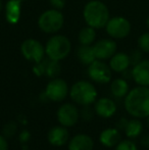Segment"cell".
Instances as JSON below:
<instances>
[{
	"mask_svg": "<svg viewBox=\"0 0 149 150\" xmlns=\"http://www.w3.org/2000/svg\"><path fill=\"white\" fill-rule=\"evenodd\" d=\"M22 0H8L5 4V20L9 25H16L22 16Z\"/></svg>",
	"mask_w": 149,
	"mask_h": 150,
	"instance_id": "cell-17",
	"label": "cell"
},
{
	"mask_svg": "<svg viewBox=\"0 0 149 150\" xmlns=\"http://www.w3.org/2000/svg\"><path fill=\"white\" fill-rule=\"evenodd\" d=\"M68 140H70V132L66 127L61 125L52 127L47 133V141L51 146L62 147L64 145H68Z\"/></svg>",
	"mask_w": 149,
	"mask_h": 150,
	"instance_id": "cell-12",
	"label": "cell"
},
{
	"mask_svg": "<svg viewBox=\"0 0 149 150\" xmlns=\"http://www.w3.org/2000/svg\"><path fill=\"white\" fill-rule=\"evenodd\" d=\"M72 51V42L64 35L51 36L45 44V53L52 60L61 61L70 55Z\"/></svg>",
	"mask_w": 149,
	"mask_h": 150,
	"instance_id": "cell-4",
	"label": "cell"
},
{
	"mask_svg": "<svg viewBox=\"0 0 149 150\" xmlns=\"http://www.w3.org/2000/svg\"><path fill=\"white\" fill-rule=\"evenodd\" d=\"M124 132L128 137V139H136L141 136L142 132H143V124L140 119L133 117V119L129 120Z\"/></svg>",
	"mask_w": 149,
	"mask_h": 150,
	"instance_id": "cell-21",
	"label": "cell"
},
{
	"mask_svg": "<svg viewBox=\"0 0 149 150\" xmlns=\"http://www.w3.org/2000/svg\"><path fill=\"white\" fill-rule=\"evenodd\" d=\"M18 124L16 120H10L7 122L6 124H4L3 128H2V135H3L5 138L11 139L16 136V132H18Z\"/></svg>",
	"mask_w": 149,
	"mask_h": 150,
	"instance_id": "cell-24",
	"label": "cell"
},
{
	"mask_svg": "<svg viewBox=\"0 0 149 150\" xmlns=\"http://www.w3.org/2000/svg\"><path fill=\"white\" fill-rule=\"evenodd\" d=\"M22 145V150H29L28 143H25V144H20Z\"/></svg>",
	"mask_w": 149,
	"mask_h": 150,
	"instance_id": "cell-35",
	"label": "cell"
},
{
	"mask_svg": "<svg viewBox=\"0 0 149 150\" xmlns=\"http://www.w3.org/2000/svg\"><path fill=\"white\" fill-rule=\"evenodd\" d=\"M96 29L92 28L90 26H86L82 28L78 35L80 45H93L96 42Z\"/></svg>",
	"mask_w": 149,
	"mask_h": 150,
	"instance_id": "cell-22",
	"label": "cell"
},
{
	"mask_svg": "<svg viewBox=\"0 0 149 150\" xmlns=\"http://www.w3.org/2000/svg\"><path fill=\"white\" fill-rule=\"evenodd\" d=\"M9 144H8V139L5 138L2 134H0V150H8Z\"/></svg>",
	"mask_w": 149,
	"mask_h": 150,
	"instance_id": "cell-32",
	"label": "cell"
},
{
	"mask_svg": "<svg viewBox=\"0 0 149 150\" xmlns=\"http://www.w3.org/2000/svg\"><path fill=\"white\" fill-rule=\"evenodd\" d=\"M64 25V16L61 10L51 8L43 11L38 18V27L45 34H56Z\"/></svg>",
	"mask_w": 149,
	"mask_h": 150,
	"instance_id": "cell-5",
	"label": "cell"
},
{
	"mask_svg": "<svg viewBox=\"0 0 149 150\" xmlns=\"http://www.w3.org/2000/svg\"><path fill=\"white\" fill-rule=\"evenodd\" d=\"M41 63H42V67H43L44 76L50 78V79L58 77V75L60 74V71H61L59 61L52 60L47 57V59L44 58V59L41 61Z\"/></svg>",
	"mask_w": 149,
	"mask_h": 150,
	"instance_id": "cell-23",
	"label": "cell"
},
{
	"mask_svg": "<svg viewBox=\"0 0 149 150\" xmlns=\"http://www.w3.org/2000/svg\"><path fill=\"white\" fill-rule=\"evenodd\" d=\"M2 9H3V4H2V1L0 0V12L2 11Z\"/></svg>",
	"mask_w": 149,
	"mask_h": 150,
	"instance_id": "cell-36",
	"label": "cell"
},
{
	"mask_svg": "<svg viewBox=\"0 0 149 150\" xmlns=\"http://www.w3.org/2000/svg\"><path fill=\"white\" fill-rule=\"evenodd\" d=\"M22 1H23V2H25V1H27V0H22Z\"/></svg>",
	"mask_w": 149,
	"mask_h": 150,
	"instance_id": "cell-39",
	"label": "cell"
},
{
	"mask_svg": "<svg viewBox=\"0 0 149 150\" xmlns=\"http://www.w3.org/2000/svg\"><path fill=\"white\" fill-rule=\"evenodd\" d=\"M130 86L128 80L121 78H117L110 82V92L115 98H125L126 95L129 93Z\"/></svg>",
	"mask_w": 149,
	"mask_h": 150,
	"instance_id": "cell-19",
	"label": "cell"
},
{
	"mask_svg": "<svg viewBox=\"0 0 149 150\" xmlns=\"http://www.w3.org/2000/svg\"><path fill=\"white\" fill-rule=\"evenodd\" d=\"M66 2V0H49V3L52 6V8H55L58 10H61L62 8H64Z\"/></svg>",
	"mask_w": 149,
	"mask_h": 150,
	"instance_id": "cell-30",
	"label": "cell"
},
{
	"mask_svg": "<svg viewBox=\"0 0 149 150\" xmlns=\"http://www.w3.org/2000/svg\"><path fill=\"white\" fill-rule=\"evenodd\" d=\"M18 122H20V124L24 125V126H27L28 125V120H27V117L24 115H20L18 117Z\"/></svg>",
	"mask_w": 149,
	"mask_h": 150,
	"instance_id": "cell-34",
	"label": "cell"
},
{
	"mask_svg": "<svg viewBox=\"0 0 149 150\" xmlns=\"http://www.w3.org/2000/svg\"><path fill=\"white\" fill-rule=\"evenodd\" d=\"M20 53L25 59L31 62L38 63L45 58V46L34 38H29L20 44Z\"/></svg>",
	"mask_w": 149,
	"mask_h": 150,
	"instance_id": "cell-7",
	"label": "cell"
},
{
	"mask_svg": "<svg viewBox=\"0 0 149 150\" xmlns=\"http://www.w3.org/2000/svg\"><path fill=\"white\" fill-rule=\"evenodd\" d=\"M140 143H141V145L143 147H145V148H149V133H147V134H144L143 136L141 137V139H140Z\"/></svg>",
	"mask_w": 149,
	"mask_h": 150,
	"instance_id": "cell-33",
	"label": "cell"
},
{
	"mask_svg": "<svg viewBox=\"0 0 149 150\" xmlns=\"http://www.w3.org/2000/svg\"><path fill=\"white\" fill-rule=\"evenodd\" d=\"M114 150H139V148L132 139H126V140H121L114 147Z\"/></svg>",
	"mask_w": 149,
	"mask_h": 150,
	"instance_id": "cell-26",
	"label": "cell"
},
{
	"mask_svg": "<svg viewBox=\"0 0 149 150\" xmlns=\"http://www.w3.org/2000/svg\"><path fill=\"white\" fill-rule=\"evenodd\" d=\"M146 125H147V128L149 129V117H146Z\"/></svg>",
	"mask_w": 149,
	"mask_h": 150,
	"instance_id": "cell-38",
	"label": "cell"
},
{
	"mask_svg": "<svg viewBox=\"0 0 149 150\" xmlns=\"http://www.w3.org/2000/svg\"><path fill=\"white\" fill-rule=\"evenodd\" d=\"M94 54L96 59L109 60L117 50V44L113 39H101L93 44Z\"/></svg>",
	"mask_w": 149,
	"mask_h": 150,
	"instance_id": "cell-11",
	"label": "cell"
},
{
	"mask_svg": "<svg viewBox=\"0 0 149 150\" xmlns=\"http://www.w3.org/2000/svg\"><path fill=\"white\" fill-rule=\"evenodd\" d=\"M146 26H147V28H148V30H149V16L147 18H146Z\"/></svg>",
	"mask_w": 149,
	"mask_h": 150,
	"instance_id": "cell-37",
	"label": "cell"
},
{
	"mask_svg": "<svg viewBox=\"0 0 149 150\" xmlns=\"http://www.w3.org/2000/svg\"><path fill=\"white\" fill-rule=\"evenodd\" d=\"M138 48L144 53H149V31L143 33L138 38Z\"/></svg>",
	"mask_w": 149,
	"mask_h": 150,
	"instance_id": "cell-25",
	"label": "cell"
},
{
	"mask_svg": "<svg viewBox=\"0 0 149 150\" xmlns=\"http://www.w3.org/2000/svg\"><path fill=\"white\" fill-rule=\"evenodd\" d=\"M70 93V87L68 83L61 78H53L47 83L44 90L48 101L52 102H62Z\"/></svg>",
	"mask_w": 149,
	"mask_h": 150,
	"instance_id": "cell-8",
	"label": "cell"
},
{
	"mask_svg": "<svg viewBox=\"0 0 149 150\" xmlns=\"http://www.w3.org/2000/svg\"><path fill=\"white\" fill-rule=\"evenodd\" d=\"M77 57L81 63L84 65H89L96 60V56L94 54L93 46L92 45H80L77 49Z\"/></svg>",
	"mask_w": 149,
	"mask_h": 150,
	"instance_id": "cell-20",
	"label": "cell"
},
{
	"mask_svg": "<svg viewBox=\"0 0 149 150\" xmlns=\"http://www.w3.org/2000/svg\"><path fill=\"white\" fill-rule=\"evenodd\" d=\"M87 75L91 81L97 84H107L112 82V71L104 60L96 59L88 65Z\"/></svg>",
	"mask_w": 149,
	"mask_h": 150,
	"instance_id": "cell-9",
	"label": "cell"
},
{
	"mask_svg": "<svg viewBox=\"0 0 149 150\" xmlns=\"http://www.w3.org/2000/svg\"><path fill=\"white\" fill-rule=\"evenodd\" d=\"M132 80L138 86L149 87V59H142L132 67Z\"/></svg>",
	"mask_w": 149,
	"mask_h": 150,
	"instance_id": "cell-14",
	"label": "cell"
},
{
	"mask_svg": "<svg viewBox=\"0 0 149 150\" xmlns=\"http://www.w3.org/2000/svg\"><path fill=\"white\" fill-rule=\"evenodd\" d=\"M83 18L87 26L100 30L105 28L110 18L109 9L104 2L100 0H91L84 6Z\"/></svg>",
	"mask_w": 149,
	"mask_h": 150,
	"instance_id": "cell-2",
	"label": "cell"
},
{
	"mask_svg": "<svg viewBox=\"0 0 149 150\" xmlns=\"http://www.w3.org/2000/svg\"><path fill=\"white\" fill-rule=\"evenodd\" d=\"M142 53L143 52L138 48V49H135L129 54L130 55V60H131V65H135L137 64L139 61L142 60Z\"/></svg>",
	"mask_w": 149,
	"mask_h": 150,
	"instance_id": "cell-28",
	"label": "cell"
},
{
	"mask_svg": "<svg viewBox=\"0 0 149 150\" xmlns=\"http://www.w3.org/2000/svg\"><path fill=\"white\" fill-rule=\"evenodd\" d=\"M124 106L133 117L146 119L149 117V87L137 86L130 90L125 97Z\"/></svg>",
	"mask_w": 149,
	"mask_h": 150,
	"instance_id": "cell-1",
	"label": "cell"
},
{
	"mask_svg": "<svg viewBox=\"0 0 149 150\" xmlns=\"http://www.w3.org/2000/svg\"><path fill=\"white\" fill-rule=\"evenodd\" d=\"M31 140V133L29 130L24 129L20 132L18 134V141H20V144H25V143H28Z\"/></svg>",
	"mask_w": 149,
	"mask_h": 150,
	"instance_id": "cell-29",
	"label": "cell"
},
{
	"mask_svg": "<svg viewBox=\"0 0 149 150\" xmlns=\"http://www.w3.org/2000/svg\"><path fill=\"white\" fill-rule=\"evenodd\" d=\"M56 119L59 125L66 128H72L79 122L80 110L73 103H62L56 111Z\"/></svg>",
	"mask_w": 149,
	"mask_h": 150,
	"instance_id": "cell-10",
	"label": "cell"
},
{
	"mask_svg": "<svg viewBox=\"0 0 149 150\" xmlns=\"http://www.w3.org/2000/svg\"><path fill=\"white\" fill-rule=\"evenodd\" d=\"M94 111L98 117L102 119H109L113 117L117 112V103L108 97H101L97 98V100L94 102Z\"/></svg>",
	"mask_w": 149,
	"mask_h": 150,
	"instance_id": "cell-13",
	"label": "cell"
},
{
	"mask_svg": "<svg viewBox=\"0 0 149 150\" xmlns=\"http://www.w3.org/2000/svg\"><path fill=\"white\" fill-rule=\"evenodd\" d=\"M68 96L73 102L81 106H90L98 98V91L93 83L86 80L76 82L70 88Z\"/></svg>",
	"mask_w": 149,
	"mask_h": 150,
	"instance_id": "cell-3",
	"label": "cell"
},
{
	"mask_svg": "<svg viewBox=\"0 0 149 150\" xmlns=\"http://www.w3.org/2000/svg\"><path fill=\"white\" fill-rule=\"evenodd\" d=\"M109 64L110 69L114 73H124L130 69L131 65V60H130V55L125 52H115L114 54L109 58Z\"/></svg>",
	"mask_w": 149,
	"mask_h": 150,
	"instance_id": "cell-18",
	"label": "cell"
},
{
	"mask_svg": "<svg viewBox=\"0 0 149 150\" xmlns=\"http://www.w3.org/2000/svg\"><path fill=\"white\" fill-rule=\"evenodd\" d=\"M105 31L107 35L113 40L125 39L131 33L132 25L130 21L125 16H112L108 20L106 24Z\"/></svg>",
	"mask_w": 149,
	"mask_h": 150,
	"instance_id": "cell-6",
	"label": "cell"
},
{
	"mask_svg": "<svg viewBox=\"0 0 149 150\" xmlns=\"http://www.w3.org/2000/svg\"><path fill=\"white\" fill-rule=\"evenodd\" d=\"M94 140L90 135L79 133L70 138L68 142V150H93Z\"/></svg>",
	"mask_w": 149,
	"mask_h": 150,
	"instance_id": "cell-15",
	"label": "cell"
},
{
	"mask_svg": "<svg viewBox=\"0 0 149 150\" xmlns=\"http://www.w3.org/2000/svg\"><path fill=\"white\" fill-rule=\"evenodd\" d=\"M83 108L80 110V117L84 120V122H91L94 117V108L92 109L90 106H82Z\"/></svg>",
	"mask_w": 149,
	"mask_h": 150,
	"instance_id": "cell-27",
	"label": "cell"
},
{
	"mask_svg": "<svg viewBox=\"0 0 149 150\" xmlns=\"http://www.w3.org/2000/svg\"><path fill=\"white\" fill-rule=\"evenodd\" d=\"M121 141V131L117 128H106L99 134V142L106 148H113Z\"/></svg>",
	"mask_w": 149,
	"mask_h": 150,
	"instance_id": "cell-16",
	"label": "cell"
},
{
	"mask_svg": "<svg viewBox=\"0 0 149 150\" xmlns=\"http://www.w3.org/2000/svg\"><path fill=\"white\" fill-rule=\"evenodd\" d=\"M129 122V120L127 117H121L119 120H117V125H115V128L119 129V131H124L127 127V124Z\"/></svg>",
	"mask_w": 149,
	"mask_h": 150,
	"instance_id": "cell-31",
	"label": "cell"
}]
</instances>
